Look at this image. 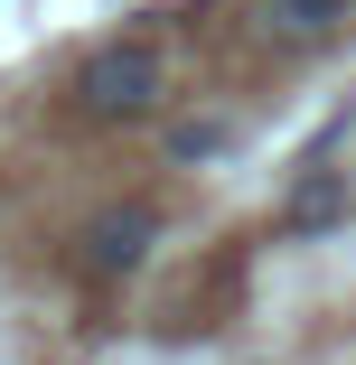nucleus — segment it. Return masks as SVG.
Listing matches in <instances>:
<instances>
[{
  "instance_id": "7ed1b4c3",
  "label": "nucleus",
  "mask_w": 356,
  "mask_h": 365,
  "mask_svg": "<svg viewBox=\"0 0 356 365\" xmlns=\"http://www.w3.org/2000/svg\"><path fill=\"white\" fill-rule=\"evenodd\" d=\"M356 19V0H263V29L281 38V47H319V38H337Z\"/></svg>"
},
{
  "instance_id": "f03ea898",
  "label": "nucleus",
  "mask_w": 356,
  "mask_h": 365,
  "mask_svg": "<svg viewBox=\"0 0 356 365\" xmlns=\"http://www.w3.org/2000/svg\"><path fill=\"white\" fill-rule=\"evenodd\" d=\"M151 244H160V215L131 197V206H103V215H85L76 262H85L94 281H122V272H141V262H151Z\"/></svg>"
},
{
  "instance_id": "f257e3e1",
  "label": "nucleus",
  "mask_w": 356,
  "mask_h": 365,
  "mask_svg": "<svg viewBox=\"0 0 356 365\" xmlns=\"http://www.w3.org/2000/svg\"><path fill=\"white\" fill-rule=\"evenodd\" d=\"M160 85H169L160 47H151V38H113V47H94V56L76 66L66 103H76L85 122H141V113L160 103Z\"/></svg>"
}]
</instances>
